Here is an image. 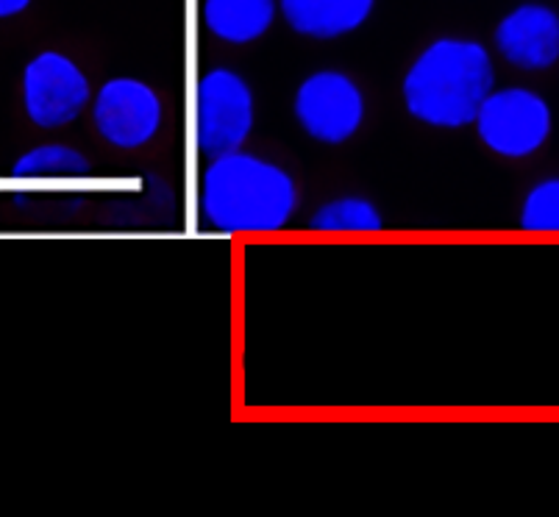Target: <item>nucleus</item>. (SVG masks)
I'll list each match as a JSON object with an SVG mask.
<instances>
[{
  "mask_svg": "<svg viewBox=\"0 0 559 517\" xmlns=\"http://www.w3.org/2000/svg\"><path fill=\"white\" fill-rule=\"evenodd\" d=\"M165 123V104L148 81L115 75L93 95V125L117 151H140L156 140Z\"/></svg>",
  "mask_w": 559,
  "mask_h": 517,
  "instance_id": "0eeeda50",
  "label": "nucleus"
},
{
  "mask_svg": "<svg viewBox=\"0 0 559 517\" xmlns=\"http://www.w3.org/2000/svg\"><path fill=\"white\" fill-rule=\"evenodd\" d=\"M362 86L343 70H314L293 95V115L309 140L320 145H343L365 123Z\"/></svg>",
  "mask_w": 559,
  "mask_h": 517,
  "instance_id": "423d86ee",
  "label": "nucleus"
},
{
  "mask_svg": "<svg viewBox=\"0 0 559 517\" xmlns=\"http://www.w3.org/2000/svg\"><path fill=\"white\" fill-rule=\"evenodd\" d=\"M34 0H0V20H12L17 14L28 12Z\"/></svg>",
  "mask_w": 559,
  "mask_h": 517,
  "instance_id": "4468645a",
  "label": "nucleus"
},
{
  "mask_svg": "<svg viewBox=\"0 0 559 517\" xmlns=\"http://www.w3.org/2000/svg\"><path fill=\"white\" fill-rule=\"evenodd\" d=\"M298 212V184L282 165L248 151L210 159L201 176V215L223 235H271Z\"/></svg>",
  "mask_w": 559,
  "mask_h": 517,
  "instance_id": "f03ea898",
  "label": "nucleus"
},
{
  "mask_svg": "<svg viewBox=\"0 0 559 517\" xmlns=\"http://www.w3.org/2000/svg\"><path fill=\"white\" fill-rule=\"evenodd\" d=\"M481 145L501 159H528L554 131L551 104L528 86H496L474 120Z\"/></svg>",
  "mask_w": 559,
  "mask_h": 517,
  "instance_id": "20e7f679",
  "label": "nucleus"
},
{
  "mask_svg": "<svg viewBox=\"0 0 559 517\" xmlns=\"http://www.w3.org/2000/svg\"><path fill=\"white\" fill-rule=\"evenodd\" d=\"M309 228L323 231V235H373L384 228L379 206L362 195L332 197L323 206H318L309 220Z\"/></svg>",
  "mask_w": 559,
  "mask_h": 517,
  "instance_id": "9b49d317",
  "label": "nucleus"
},
{
  "mask_svg": "<svg viewBox=\"0 0 559 517\" xmlns=\"http://www.w3.org/2000/svg\"><path fill=\"white\" fill-rule=\"evenodd\" d=\"M90 170V159L64 142L37 145L12 165L14 179H84Z\"/></svg>",
  "mask_w": 559,
  "mask_h": 517,
  "instance_id": "f8f14e48",
  "label": "nucleus"
},
{
  "mask_svg": "<svg viewBox=\"0 0 559 517\" xmlns=\"http://www.w3.org/2000/svg\"><path fill=\"white\" fill-rule=\"evenodd\" d=\"M257 123L253 89L237 70L212 68L195 84V109H192V134L201 156L240 151Z\"/></svg>",
  "mask_w": 559,
  "mask_h": 517,
  "instance_id": "7ed1b4c3",
  "label": "nucleus"
},
{
  "mask_svg": "<svg viewBox=\"0 0 559 517\" xmlns=\"http://www.w3.org/2000/svg\"><path fill=\"white\" fill-rule=\"evenodd\" d=\"M496 53L510 68L543 73L559 62V12L548 3H518L498 20L492 32Z\"/></svg>",
  "mask_w": 559,
  "mask_h": 517,
  "instance_id": "6e6552de",
  "label": "nucleus"
},
{
  "mask_svg": "<svg viewBox=\"0 0 559 517\" xmlns=\"http://www.w3.org/2000/svg\"><path fill=\"white\" fill-rule=\"evenodd\" d=\"M496 89V64L485 43L471 37H437L412 59L401 81L409 118L429 129L474 125L479 106Z\"/></svg>",
  "mask_w": 559,
  "mask_h": 517,
  "instance_id": "f257e3e1",
  "label": "nucleus"
},
{
  "mask_svg": "<svg viewBox=\"0 0 559 517\" xmlns=\"http://www.w3.org/2000/svg\"><path fill=\"white\" fill-rule=\"evenodd\" d=\"M376 0H278V17L307 39L348 37L370 20Z\"/></svg>",
  "mask_w": 559,
  "mask_h": 517,
  "instance_id": "1a4fd4ad",
  "label": "nucleus"
},
{
  "mask_svg": "<svg viewBox=\"0 0 559 517\" xmlns=\"http://www.w3.org/2000/svg\"><path fill=\"white\" fill-rule=\"evenodd\" d=\"M203 28L226 45H251L278 20V0H203Z\"/></svg>",
  "mask_w": 559,
  "mask_h": 517,
  "instance_id": "9d476101",
  "label": "nucleus"
},
{
  "mask_svg": "<svg viewBox=\"0 0 559 517\" xmlns=\"http://www.w3.org/2000/svg\"><path fill=\"white\" fill-rule=\"evenodd\" d=\"M23 111L37 129H64L93 104V84L62 50H39L23 70Z\"/></svg>",
  "mask_w": 559,
  "mask_h": 517,
  "instance_id": "39448f33",
  "label": "nucleus"
},
{
  "mask_svg": "<svg viewBox=\"0 0 559 517\" xmlns=\"http://www.w3.org/2000/svg\"><path fill=\"white\" fill-rule=\"evenodd\" d=\"M518 226L528 235H559V176L528 187Z\"/></svg>",
  "mask_w": 559,
  "mask_h": 517,
  "instance_id": "ddd939ff",
  "label": "nucleus"
}]
</instances>
